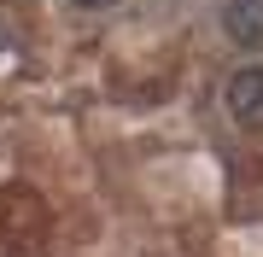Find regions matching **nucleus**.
<instances>
[{"label": "nucleus", "instance_id": "2", "mask_svg": "<svg viewBox=\"0 0 263 257\" xmlns=\"http://www.w3.org/2000/svg\"><path fill=\"white\" fill-rule=\"evenodd\" d=\"M222 35L240 47H263V0H222Z\"/></svg>", "mask_w": 263, "mask_h": 257}, {"label": "nucleus", "instance_id": "3", "mask_svg": "<svg viewBox=\"0 0 263 257\" xmlns=\"http://www.w3.org/2000/svg\"><path fill=\"white\" fill-rule=\"evenodd\" d=\"M76 6H88V12H100V6H117V0H76Z\"/></svg>", "mask_w": 263, "mask_h": 257}, {"label": "nucleus", "instance_id": "1", "mask_svg": "<svg viewBox=\"0 0 263 257\" xmlns=\"http://www.w3.org/2000/svg\"><path fill=\"white\" fill-rule=\"evenodd\" d=\"M222 100H228V117H234L240 129H263V70L257 65L234 70L228 88H222Z\"/></svg>", "mask_w": 263, "mask_h": 257}]
</instances>
